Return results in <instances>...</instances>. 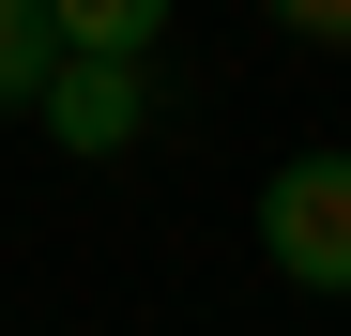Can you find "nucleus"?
<instances>
[{"instance_id":"nucleus-1","label":"nucleus","mask_w":351,"mask_h":336,"mask_svg":"<svg viewBox=\"0 0 351 336\" xmlns=\"http://www.w3.org/2000/svg\"><path fill=\"white\" fill-rule=\"evenodd\" d=\"M260 245L290 291H351V153H290L260 184Z\"/></svg>"},{"instance_id":"nucleus-2","label":"nucleus","mask_w":351,"mask_h":336,"mask_svg":"<svg viewBox=\"0 0 351 336\" xmlns=\"http://www.w3.org/2000/svg\"><path fill=\"white\" fill-rule=\"evenodd\" d=\"M138 123H153L138 46H62V77H46V138H62V153H123Z\"/></svg>"},{"instance_id":"nucleus-3","label":"nucleus","mask_w":351,"mask_h":336,"mask_svg":"<svg viewBox=\"0 0 351 336\" xmlns=\"http://www.w3.org/2000/svg\"><path fill=\"white\" fill-rule=\"evenodd\" d=\"M46 77H62V16L46 0H0V123L46 107Z\"/></svg>"},{"instance_id":"nucleus-4","label":"nucleus","mask_w":351,"mask_h":336,"mask_svg":"<svg viewBox=\"0 0 351 336\" xmlns=\"http://www.w3.org/2000/svg\"><path fill=\"white\" fill-rule=\"evenodd\" d=\"M46 16H62V46H138V62H153L168 0H46Z\"/></svg>"},{"instance_id":"nucleus-5","label":"nucleus","mask_w":351,"mask_h":336,"mask_svg":"<svg viewBox=\"0 0 351 336\" xmlns=\"http://www.w3.org/2000/svg\"><path fill=\"white\" fill-rule=\"evenodd\" d=\"M275 31L290 46H351V0H275Z\"/></svg>"}]
</instances>
